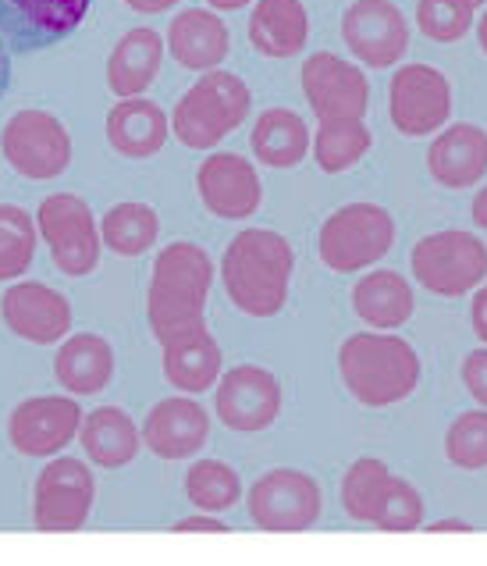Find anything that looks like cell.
<instances>
[{"mask_svg":"<svg viewBox=\"0 0 487 566\" xmlns=\"http://www.w3.org/2000/svg\"><path fill=\"white\" fill-rule=\"evenodd\" d=\"M296 250L274 229H242L221 256V282L235 311L267 321L278 317L292 293Z\"/></svg>","mask_w":487,"mask_h":566,"instance_id":"1","label":"cell"},{"mask_svg":"<svg viewBox=\"0 0 487 566\" xmlns=\"http://www.w3.org/2000/svg\"><path fill=\"white\" fill-rule=\"evenodd\" d=\"M210 285H214V261L200 242L178 239L157 253L146 289V325L160 346L203 325Z\"/></svg>","mask_w":487,"mask_h":566,"instance_id":"2","label":"cell"},{"mask_svg":"<svg viewBox=\"0 0 487 566\" xmlns=\"http://www.w3.org/2000/svg\"><path fill=\"white\" fill-rule=\"evenodd\" d=\"M338 375L356 402L384 410L416 392L420 357L395 332H356L338 346Z\"/></svg>","mask_w":487,"mask_h":566,"instance_id":"3","label":"cell"},{"mask_svg":"<svg viewBox=\"0 0 487 566\" xmlns=\"http://www.w3.org/2000/svg\"><path fill=\"white\" fill-rule=\"evenodd\" d=\"M253 93L235 72H203L171 111V136L186 150H214L250 118Z\"/></svg>","mask_w":487,"mask_h":566,"instance_id":"4","label":"cell"},{"mask_svg":"<svg viewBox=\"0 0 487 566\" xmlns=\"http://www.w3.org/2000/svg\"><path fill=\"white\" fill-rule=\"evenodd\" d=\"M395 242V218L381 203H346L324 218L317 232V253L328 271L356 274L384 261Z\"/></svg>","mask_w":487,"mask_h":566,"instance_id":"5","label":"cell"},{"mask_svg":"<svg viewBox=\"0 0 487 566\" xmlns=\"http://www.w3.org/2000/svg\"><path fill=\"white\" fill-rule=\"evenodd\" d=\"M410 271L427 293L459 300L466 293H477L487 279V242L463 229L431 232L413 247Z\"/></svg>","mask_w":487,"mask_h":566,"instance_id":"6","label":"cell"},{"mask_svg":"<svg viewBox=\"0 0 487 566\" xmlns=\"http://www.w3.org/2000/svg\"><path fill=\"white\" fill-rule=\"evenodd\" d=\"M36 232L40 242H46L51 261L68 279H83L93 274L100 264L104 242H100V221H96L93 207L75 197V192H51L36 207Z\"/></svg>","mask_w":487,"mask_h":566,"instance_id":"7","label":"cell"},{"mask_svg":"<svg viewBox=\"0 0 487 566\" xmlns=\"http://www.w3.org/2000/svg\"><path fill=\"white\" fill-rule=\"evenodd\" d=\"M0 154L29 182H54L72 165V136L51 111L25 107L0 128Z\"/></svg>","mask_w":487,"mask_h":566,"instance_id":"8","label":"cell"},{"mask_svg":"<svg viewBox=\"0 0 487 566\" xmlns=\"http://www.w3.org/2000/svg\"><path fill=\"white\" fill-rule=\"evenodd\" d=\"M96 503V478L86 460L54 457L32 484V524L43 535L83 531Z\"/></svg>","mask_w":487,"mask_h":566,"instance_id":"9","label":"cell"},{"mask_svg":"<svg viewBox=\"0 0 487 566\" xmlns=\"http://www.w3.org/2000/svg\"><path fill=\"white\" fill-rule=\"evenodd\" d=\"M324 495L314 474L296 471V467H274L250 489V521L260 531L274 535H296L310 531L320 521Z\"/></svg>","mask_w":487,"mask_h":566,"instance_id":"10","label":"cell"},{"mask_svg":"<svg viewBox=\"0 0 487 566\" xmlns=\"http://www.w3.org/2000/svg\"><path fill=\"white\" fill-rule=\"evenodd\" d=\"M452 115V83L442 69L424 61L399 64L388 83V118L402 136L424 139L437 136Z\"/></svg>","mask_w":487,"mask_h":566,"instance_id":"11","label":"cell"},{"mask_svg":"<svg viewBox=\"0 0 487 566\" xmlns=\"http://www.w3.org/2000/svg\"><path fill=\"white\" fill-rule=\"evenodd\" d=\"M83 417L72 396H29L8 413V442L29 460H54L78 439Z\"/></svg>","mask_w":487,"mask_h":566,"instance_id":"12","label":"cell"},{"mask_svg":"<svg viewBox=\"0 0 487 566\" xmlns=\"http://www.w3.org/2000/svg\"><path fill=\"white\" fill-rule=\"evenodd\" d=\"M93 0H0V40L19 54L64 43L86 22Z\"/></svg>","mask_w":487,"mask_h":566,"instance_id":"13","label":"cell"},{"mask_svg":"<svg viewBox=\"0 0 487 566\" xmlns=\"http://www.w3.org/2000/svg\"><path fill=\"white\" fill-rule=\"evenodd\" d=\"M342 40L367 69H395L410 51V22L392 0H352L342 14Z\"/></svg>","mask_w":487,"mask_h":566,"instance_id":"14","label":"cell"},{"mask_svg":"<svg viewBox=\"0 0 487 566\" xmlns=\"http://www.w3.org/2000/svg\"><path fill=\"white\" fill-rule=\"evenodd\" d=\"M303 96L314 107L317 122L335 118H367L370 107V83L360 64L338 57L331 51H317L303 61L299 72Z\"/></svg>","mask_w":487,"mask_h":566,"instance_id":"15","label":"cell"},{"mask_svg":"<svg viewBox=\"0 0 487 566\" xmlns=\"http://www.w3.org/2000/svg\"><path fill=\"white\" fill-rule=\"evenodd\" d=\"M282 385L267 367L256 364H239L229 375H221L218 392H214V413L221 424L239 434H256L267 431L282 413Z\"/></svg>","mask_w":487,"mask_h":566,"instance_id":"16","label":"cell"},{"mask_svg":"<svg viewBox=\"0 0 487 566\" xmlns=\"http://www.w3.org/2000/svg\"><path fill=\"white\" fill-rule=\"evenodd\" d=\"M0 317L29 346H61L72 335V303L46 282H11L0 296Z\"/></svg>","mask_w":487,"mask_h":566,"instance_id":"17","label":"cell"},{"mask_svg":"<svg viewBox=\"0 0 487 566\" xmlns=\"http://www.w3.org/2000/svg\"><path fill=\"white\" fill-rule=\"evenodd\" d=\"M200 203L221 221H246L264 203V182H260L256 165L242 154H210L197 171Z\"/></svg>","mask_w":487,"mask_h":566,"instance_id":"18","label":"cell"},{"mask_svg":"<svg viewBox=\"0 0 487 566\" xmlns=\"http://www.w3.org/2000/svg\"><path fill=\"white\" fill-rule=\"evenodd\" d=\"M139 434L157 460H192L210 439V413L192 396H168L150 407Z\"/></svg>","mask_w":487,"mask_h":566,"instance_id":"19","label":"cell"},{"mask_svg":"<svg viewBox=\"0 0 487 566\" xmlns=\"http://www.w3.org/2000/svg\"><path fill=\"white\" fill-rule=\"evenodd\" d=\"M171 61L189 72H214L232 54V29L210 8H182L165 32Z\"/></svg>","mask_w":487,"mask_h":566,"instance_id":"20","label":"cell"},{"mask_svg":"<svg viewBox=\"0 0 487 566\" xmlns=\"http://www.w3.org/2000/svg\"><path fill=\"white\" fill-rule=\"evenodd\" d=\"M427 171L445 189L480 186L487 175V128L474 122L445 125L427 147Z\"/></svg>","mask_w":487,"mask_h":566,"instance_id":"21","label":"cell"},{"mask_svg":"<svg viewBox=\"0 0 487 566\" xmlns=\"http://www.w3.org/2000/svg\"><path fill=\"white\" fill-rule=\"evenodd\" d=\"M160 370L168 385H174L182 396H203L214 388L224 375V357L218 338L207 332V325H197L182 335L168 338L160 346Z\"/></svg>","mask_w":487,"mask_h":566,"instance_id":"22","label":"cell"},{"mask_svg":"<svg viewBox=\"0 0 487 566\" xmlns=\"http://www.w3.org/2000/svg\"><path fill=\"white\" fill-rule=\"evenodd\" d=\"M165 54H168V46L157 29H150V25L128 29L115 43V51L107 54V90L115 93L118 101L142 96L157 83Z\"/></svg>","mask_w":487,"mask_h":566,"instance_id":"23","label":"cell"},{"mask_svg":"<svg viewBox=\"0 0 487 566\" xmlns=\"http://www.w3.org/2000/svg\"><path fill=\"white\" fill-rule=\"evenodd\" d=\"M104 133L115 154L128 160H146L165 150L171 136V118L160 104L146 101V96H133V101H118L107 111Z\"/></svg>","mask_w":487,"mask_h":566,"instance_id":"24","label":"cell"},{"mask_svg":"<svg viewBox=\"0 0 487 566\" xmlns=\"http://www.w3.org/2000/svg\"><path fill=\"white\" fill-rule=\"evenodd\" d=\"M54 378L72 399L100 396L115 381V346L96 332H75L57 346Z\"/></svg>","mask_w":487,"mask_h":566,"instance_id":"25","label":"cell"},{"mask_svg":"<svg viewBox=\"0 0 487 566\" xmlns=\"http://www.w3.org/2000/svg\"><path fill=\"white\" fill-rule=\"evenodd\" d=\"M413 285L392 268L367 271L352 285V311L370 332H395L413 317Z\"/></svg>","mask_w":487,"mask_h":566,"instance_id":"26","label":"cell"},{"mask_svg":"<svg viewBox=\"0 0 487 566\" xmlns=\"http://www.w3.org/2000/svg\"><path fill=\"white\" fill-rule=\"evenodd\" d=\"M250 43L264 57H296L310 40V14L303 0H256L250 14Z\"/></svg>","mask_w":487,"mask_h":566,"instance_id":"27","label":"cell"},{"mask_svg":"<svg viewBox=\"0 0 487 566\" xmlns=\"http://www.w3.org/2000/svg\"><path fill=\"white\" fill-rule=\"evenodd\" d=\"M78 446H83L86 460L93 467H104V471H121L136 457L142 446L139 424L128 410L121 407H96L83 417V428H78Z\"/></svg>","mask_w":487,"mask_h":566,"instance_id":"28","label":"cell"},{"mask_svg":"<svg viewBox=\"0 0 487 566\" xmlns=\"http://www.w3.org/2000/svg\"><path fill=\"white\" fill-rule=\"evenodd\" d=\"M310 125L292 107H267L250 133V147L264 168H296L310 154Z\"/></svg>","mask_w":487,"mask_h":566,"instance_id":"29","label":"cell"},{"mask_svg":"<svg viewBox=\"0 0 487 566\" xmlns=\"http://www.w3.org/2000/svg\"><path fill=\"white\" fill-rule=\"evenodd\" d=\"M314 160L324 175H342L356 168L373 147V133L363 118H335V122H317L314 133Z\"/></svg>","mask_w":487,"mask_h":566,"instance_id":"30","label":"cell"},{"mask_svg":"<svg viewBox=\"0 0 487 566\" xmlns=\"http://www.w3.org/2000/svg\"><path fill=\"white\" fill-rule=\"evenodd\" d=\"M160 235V218L150 203L139 200H121L100 218V242L115 256H142L153 250Z\"/></svg>","mask_w":487,"mask_h":566,"instance_id":"31","label":"cell"},{"mask_svg":"<svg viewBox=\"0 0 487 566\" xmlns=\"http://www.w3.org/2000/svg\"><path fill=\"white\" fill-rule=\"evenodd\" d=\"M36 218L19 203H0V282H22L36 261Z\"/></svg>","mask_w":487,"mask_h":566,"instance_id":"32","label":"cell"},{"mask_svg":"<svg viewBox=\"0 0 487 566\" xmlns=\"http://www.w3.org/2000/svg\"><path fill=\"white\" fill-rule=\"evenodd\" d=\"M186 499L200 513H224L242 499V478L224 460H197L186 471Z\"/></svg>","mask_w":487,"mask_h":566,"instance_id":"33","label":"cell"},{"mask_svg":"<svg viewBox=\"0 0 487 566\" xmlns=\"http://www.w3.org/2000/svg\"><path fill=\"white\" fill-rule=\"evenodd\" d=\"M392 481V471L384 467V460L360 457L349 463V471L342 478V510L360 524H373V513Z\"/></svg>","mask_w":487,"mask_h":566,"instance_id":"34","label":"cell"},{"mask_svg":"<svg viewBox=\"0 0 487 566\" xmlns=\"http://www.w3.org/2000/svg\"><path fill=\"white\" fill-rule=\"evenodd\" d=\"M445 457L459 471L487 467V410H466L445 431Z\"/></svg>","mask_w":487,"mask_h":566,"instance_id":"35","label":"cell"},{"mask_svg":"<svg viewBox=\"0 0 487 566\" xmlns=\"http://www.w3.org/2000/svg\"><path fill=\"white\" fill-rule=\"evenodd\" d=\"M474 19L477 8L469 0H416V25L434 43H459Z\"/></svg>","mask_w":487,"mask_h":566,"instance_id":"36","label":"cell"},{"mask_svg":"<svg viewBox=\"0 0 487 566\" xmlns=\"http://www.w3.org/2000/svg\"><path fill=\"white\" fill-rule=\"evenodd\" d=\"M373 527L392 531V535H405V531L424 527V499H420V492L410 481L392 474L378 503V513H373Z\"/></svg>","mask_w":487,"mask_h":566,"instance_id":"37","label":"cell"},{"mask_svg":"<svg viewBox=\"0 0 487 566\" xmlns=\"http://www.w3.org/2000/svg\"><path fill=\"white\" fill-rule=\"evenodd\" d=\"M463 385H466V392L480 402V410H487V346L466 353V360H463Z\"/></svg>","mask_w":487,"mask_h":566,"instance_id":"38","label":"cell"},{"mask_svg":"<svg viewBox=\"0 0 487 566\" xmlns=\"http://www.w3.org/2000/svg\"><path fill=\"white\" fill-rule=\"evenodd\" d=\"M174 535H224L229 531V524L224 521H218V516H203V513H197V516H186V521H178L174 527Z\"/></svg>","mask_w":487,"mask_h":566,"instance_id":"39","label":"cell"},{"mask_svg":"<svg viewBox=\"0 0 487 566\" xmlns=\"http://www.w3.org/2000/svg\"><path fill=\"white\" fill-rule=\"evenodd\" d=\"M469 321H474L477 338L487 346V285H480L474 293V303H469Z\"/></svg>","mask_w":487,"mask_h":566,"instance_id":"40","label":"cell"},{"mask_svg":"<svg viewBox=\"0 0 487 566\" xmlns=\"http://www.w3.org/2000/svg\"><path fill=\"white\" fill-rule=\"evenodd\" d=\"M178 4H182V0H125V8H133L136 14H165Z\"/></svg>","mask_w":487,"mask_h":566,"instance_id":"41","label":"cell"},{"mask_svg":"<svg viewBox=\"0 0 487 566\" xmlns=\"http://www.w3.org/2000/svg\"><path fill=\"white\" fill-rule=\"evenodd\" d=\"M469 214H474V224H477V229L487 232V182L477 189V197H474V207H469Z\"/></svg>","mask_w":487,"mask_h":566,"instance_id":"42","label":"cell"},{"mask_svg":"<svg viewBox=\"0 0 487 566\" xmlns=\"http://www.w3.org/2000/svg\"><path fill=\"white\" fill-rule=\"evenodd\" d=\"M427 531H431V535H448V531H459V535H469L474 527H469L466 521H434V524H427Z\"/></svg>","mask_w":487,"mask_h":566,"instance_id":"43","label":"cell"},{"mask_svg":"<svg viewBox=\"0 0 487 566\" xmlns=\"http://www.w3.org/2000/svg\"><path fill=\"white\" fill-rule=\"evenodd\" d=\"M11 86V54H8V43L0 40V96L8 93Z\"/></svg>","mask_w":487,"mask_h":566,"instance_id":"44","label":"cell"},{"mask_svg":"<svg viewBox=\"0 0 487 566\" xmlns=\"http://www.w3.org/2000/svg\"><path fill=\"white\" fill-rule=\"evenodd\" d=\"M210 11H242V8H250L256 4V0H207Z\"/></svg>","mask_w":487,"mask_h":566,"instance_id":"45","label":"cell"},{"mask_svg":"<svg viewBox=\"0 0 487 566\" xmlns=\"http://www.w3.org/2000/svg\"><path fill=\"white\" fill-rule=\"evenodd\" d=\"M477 43H480V51L487 54V8H484L480 22H477Z\"/></svg>","mask_w":487,"mask_h":566,"instance_id":"46","label":"cell"},{"mask_svg":"<svg viewBox=\"0 0 487 566\" xmlns=\"http://www.w3.org/2000/svg\"><path fill=\"white\" fill-rule=\"evenodd\" d=\"M469 4H474V8H487V0H469Z\"/></svg>","mask_w":487,"mask_h":566,"instance_id":"47","label":"cell"}]
</instances>
